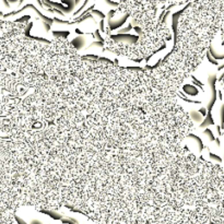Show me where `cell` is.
Masks as SVG:
<instances>
[{"instance_id": "6da1fadb", "label": "cell", "mask_w": 224, "mask_h": 224, "mask_svg": "<svg viewBox=\"0 0 224 224\" xmlns=\"http://www.w3.org/2000/svg\"><path fill=\"white\" fill-rule=\"evenodd\" d=\"M58 37L0 34V210L36 209L57 120Z\"/></svg>"}]
</instances>
